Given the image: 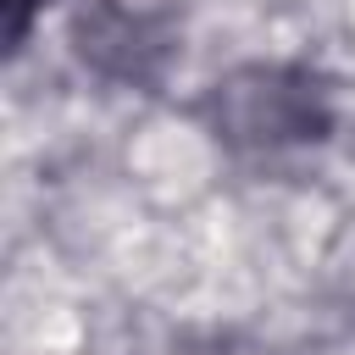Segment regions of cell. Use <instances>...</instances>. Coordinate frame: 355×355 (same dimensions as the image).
Here are the masks:
<instances>
[{
    "label": "cell",
    "mask_w": 355,
    "mask_h": 355,
    "mask_svg": "<svg viewBox=\"0 0 355 355\" xmlns=\"http://www.w3.org/2000/svg\"><path fill=\"white\" fill-rule=\"evenodd\" d=\"M205 116L227 150L277 155L333 133V89L294 61H250L205 94Z\"/></svg>",
    "instance_id": "6da1fadb"
},
{
    "label": "cell",
    "mask_w": 355,
    "mask_h": 355,
    "mask_svg": "<svg viewBox=\"0 0 355 355\" xmlns=\"http://www.w3.org/2000/svg\"><path fill=\"white\" fill-rule=\"evenodd\" d=\"M33 11H39V0H6V44H11V50H22Z\"/></svg>",
    "instance_id": "7a4b0ae2"
}]
</instances>
